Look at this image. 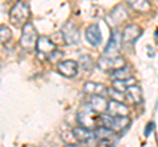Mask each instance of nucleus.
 <instances>
[{
	"label": "nucleus",
	"mask_w": 158,
	"mask_h": 147,
	"mask_svg": "<svg viewBox=\"0 0 158 147\" xmlns=\"http://www.w3.org/2000/svg\"><path fill=\"white\" fill-rule=\"evenodd\" d=\"M100 116L102 114H99L95 110H92L90 105L87 104L85 108H82V109L78 112L77 120L81 126L86 127V129H90V130H95L96 127L102 124Z\"/></svg>",
	"instance_id": "nucleus-1"
},
{
	"label": "nucleus",
	"mask_w": 158,
	"mask_h": 147,
	"mask_svg": "<svg viewBox=\"0 0 158 147\" xmlns=\"http://www.w3.org/2000/svg\"><path fill=\"white\" fill-rule=\"evenodd\" d=\"M102 125L112 129L115 133H123L128 126L131 125V118L128 116H111V114H102L100 116Z\"/></svg>",
	"instance_id": "nucleus-2"
},
{
	"label": "nucleus",
	"mask_w": 158,
	"mask_h": 147,
	"mask_svg": "<svg viewBox=\"0 0 158 147\" xmlns=\"http://www.w3.org/2000/svg\"><path fill=\"white\" fill-rule=\"evenodd\" d=\"M29 14L31 12H29L28 4L24 2H19L9 12V21L15 26H24V24L28 22Z\"/></svg>",
	"instance_id": "nucleus-3"
},
{
	"label": "nucleus",
	"mask_w": 158,
	"mask_h": 147,
	"mask_svg": "<svg viewBox=\"0 0 158 147\" xmlns=\"http://www.w3.org/2000/svg\"><path fill=\"white\" fill-rule=\"evenodd\" d=\"M124 66H127L125 59L121 57H117V55H115V57L103 55L99 58V61H98L99 70L106 72V74H112L116 70H118V68H123Z\"/></svg>",
	"instance_id": "nucleus-4"
},
{
	"label": "nucleus",
	"mask_w": 158,
	"mask_h": 147,
	"mask_svg": "<svg viewBox=\"0 0 158 147\" xmlns=\"http://www.w3.org/2000/svg\"><path fill=\"white\" fill-rule=\"evenodd\" d=\"M37 40H38V36L33 24L29 21L27 24H24L21 38H20V46L24 50H33V49H36Z\"/></svg>",
	"instance_id": "nucleus-5"
},
{
	"label": "nucleus",
	"mask_w": 158,
	"mask_h": 147,
	"mask_svg": "<svg viewBox=\"0 0 158 147\" xmlns=\"http://www.w3.org/2000/svg\"><path fill=\"white\" fill-rule=\"evenodd\" d=\"M56 43H54L50 38L46 36H40L37 43H36V51H37V57L41 61H48L50 54L56 50Z\"/></svg>",
	"instance_id": "nucleus-6"
},
{
	"label": "nucleus",
	"mask_w": 158,
	"mask_h": 147,
	"mask_svg": "<svg viewBox=\"0 0 158 147\" xmlns=\"http://www.w3.org/2000/svg\"><path fill=\"white\" fill-rule=\"evenodd\" d=\"M116 134L112 129L107 126H98L95 131H94V138L96 139V142L100 146H108V145H112L115 143V139H116Z\"/></svg>",
	"instance_id": "nucleus-7"
},
{
	"label": "nucleus",
	"mask_w": 158,
	"mask_h": 147,
	"mask_svg": "<svg viewBox=\"0 0 158 147\" xmlns=\"http://www.w3.org/2000/svg\"><path fill=\"white\" fill-rule=\"evenodd\" d=\"M62 36H63V41H65L67 45H77L81 41V33H79V28L74 24L73 21H67L65 25L62 26Z\"/></svg>",
	"instance_id": "nucleus-8"
},
{
	"label": "nucleus",
	"mask_w": 158,
	"mask_h": 147,
	"mask_svg": "<svg viewBox=\"0 0 158 147\" xmlns=\"http://www.w3.org/2000/svg\"><path fill=\"white\" fill-rule=\"evenodd\" d=\"M142 34V28L137 24H131V25L125 26L124 32L121 34V40L124 43H133L136 42Z\"/></svg>",
	"instance_id": "nucleus-9"
},
{
	"label": "nucleus",
	"mask_w": 158,
	"mask_h": 147,
	"mask_svg": "<svg viewBox=\"0 0 158 147\" xmlns=\"http://www.w3.org/2000/svg\"><path fill=\"white\" fill-rule=\"evenodd\" d=\"M57 71L65 77H74L78 74V63L74 61L59 62L57 66Z\"/></svg>",
	"instance_id": "nucleus-10"
},
{
	"label": "nucleus",
	"mask_w": 158,
	"mask_h": 147,
	"mask_svg": "<svg viewBox=\"0 0 158 147\" xmlns=\"http://www.w3.org/2000/svg\"><path fill=\"white\" fill-rule=\"evenodd\" d=\"M121 34L118 33L117 30H113L111 37H110V42H108V45L104 50V55H110V57H115L117 51H118V47L121 45Z\"/></svg>",
	"instance_id": "nucleus-11"
},
{
	"label": "nucleus",
	"mask_w": 158,
	"mask_h": 147,
	"mask_svg": "<svg viewBox=\"0 0 158 147\" xmlns=\"http://www.w3.org/2000/svg\"><path fill=\"white\" fill-rule=\"evenodd\" d=\"M107 113L111 116H128L129 114V106L123 104V101L111 99V101H108Z\"/></svg>",
	"instance_id": "nucleus-12"
},
{
	"label": "nucleus",
	"mask_w": 158,
	"mask_h": 147,
	"mask_svg": "<svg viewBox=\"0 0 158 147\" xmlns=\"http://www.w3.org/2000/svg\"><path fill=\"white\" fill-rule=\"evenodd\" d=\"M86 40L91 46H98L102 42V32L98 24H91L86 29Z\"/></svg>",
	"instance_id": "nucleus-13"
},
{
	"label": "nucleus",
	"mask_w": 158,
	"mask_h": 147,
	"mask_svg": "<svg viewBox=\"0 0 158 147\" xmlns=\"http://www.w3.org/2000/svg\"><path fill=\"white\" fill-rule=\"evenodd\" d=\"M125 99L133 105H140L142 102V89L140 85H129L125 89Z\"/></svg>",
	"instance_id": "nucleus-14"
},
{
	"label": "nucleus",
	"mask_w": 158,
	"mask_h": 147,
	"mask_svg": "<svg viewBox=\"0 0 158 147\" xmlns=\"http://www.w3.org/2000/svg\"><path fill=\"white\" fill-rule=\"evenodd\" d=\"M73 137L74 141L78 142V143H88L94 138V134L91 133L90 129H86V127L79 125L73 129Z\"/></svg>",
	"instance_id": "nucleus-15"
},
{
	"label": "nucleus",
	"mask_w": 158,
	"mask_h": 147,
	"mask_svg": "<svg viewBox=\"0 0 158 147\" xmlns=\"http://www.w3.org/2000/svg\"><path fill=\"white\" fill-rule=\"evenodd\" d=\"M128 12L127 9L123 6H116L112 9V12L110 13V21L112 25H118V24H123L125 20H128Z\"/></svg>",
	"instance_id": "nucleus-16"
},
{
	"label": "nucleus",
	"mask_w": 158,
	"mask_h": 147,
	"mask_svg": "<svg viewBox=\"0 0 158 147\" xmlns=\"http://www.w3.org/2000/svg\"><path fill=\"white\" fill-rule=\"evenodd\" d=\"M88 105H90V108L92 110H95L96 113L102 114V113H104V112H107L108 101L103 97V95H94L90 99Z\"/></svg>",
	"instance_id": "nucleus-17"
},
{
	"label": "nucleus",
	"mask_w": 158,
	"mask_h": 147,
	"mask_svg": "<svg viewBox=\"0 0 158 147\" xmlns=\"http://www.w3.org/2000/svg\"><path fill=\"white\" fill-rule=\"evenodd\" d=\"M83 91H85V93L91 95V96H94V95H103L104 96L108 92V89L104 85L100 84V83H96V81H87L85 84V87H83Z\"/></svg>",
	"instance_id": "nucleus-18"
},
{
	"label": "nucleus",
	"mask_w": 158,
	"mask_h": 147,
	"mask_svg": "<svg viewBox=\"0 0 158 147\" xmlns=\"http://www.w3.org/2000/svg\"><path fill=\"white\" fill-rule=\"evenodd\" d=\"M125 3L138 13H148L152 9L149 0H125Z\"/></svg>",
	"instance_id": "nucleus-19"
},
{
	"label": "nucleus",
	"mask_w": 158,
	"mask_h": 147,
	"mask_svg": "<svg viewBox=\"0 0 158 147\" xmlns=\"http://www.w3.org/2000/svg\"><path fill=\"white\" fill-rule=\"evenodd\" d=\"M79 66L83 71L86 72H91L94 70V66H95V62H94V58L88 54H85V55L79 57Z\"/></svg>",
	"instance_id": "nucleus-20"
},
{
	"label": "nucleus",
	"mask_w": 158,
	"mask_h": 147,
	"mask_svg": "<svg viewBox=\"0 0 158 147\" xmlns=\"http://www.w3.org/2000/svg\"><path fill=\"white\" fill-rule=\"evenodd\" d=\"M112 77L113 79H120V80H125L132 77V68L129 66H124L123 68H118L115 72H112Z\"/></svg>",
	"instance_id": "nucleus-21"
},
{
	"label": "nucleus",
	"mask_w": 158,
	"mask_h": 147,
	"mask_svg": "<svg viewBox=\"0 0 158 147\" xmlns=\"http://www.w3.org/2000/svg\"><path fill=\"white\" fill-rule=\"evenodd\" d=\"M11 38H12L11 29L6 25L0 26V43H7L8 41H11Z\"/></svg>",
	"instance_id": "nucleus-22"
},
{
	"label": "nucleus",
	"mask_w": 158,
	"mask_h": 147,
	"mask_svg": "<svg viewBox=\"0 0 158 147\" xmlns=\"http://www.w3.org/2000/svg\"><path fill=\"white\" fill-rule=\"evenodd\" d=\"M108 95L111 96L112 100H117V101H124L125 100V95L121 91L116 89V88H111V89H108Z\"/></svg>",
	"instance_id": "nucleus-23"
},
{
	"label": "nucleus",
	"mask_w": 158,
	"mask_h": 147,
	"mask_svg": "<svg viewBox=\"0 0 158 147\" xmlns=\"http://www.w3.org/2000/svg\"><path fill=\"white\" fill-rule=\"evenodd\" d=\"M62 55H63V53L61 51V50H58V49H56L52 54H50V57H49V62H52V63H56V62H59L61 61V58H62Z\"/></svg>",
	"instance_id": "nucleus-24"
},
{
	"label": "nucleus",
	"mask_w": 158,
	"mask_h": 147,
	"mask_svg": "<svg viewBox=\"0 0 158 147\" xmlns=\"http://www.w3.org/2000/svg\"><path fill=\"white\" fill-rule=\"evenodd\" d=\"M154 122H149V124H148V126H146V129H145V137H149L150 135V133L153 130H154Z\"/></svg>",
	"instance_id": "nucleus-25"
}]
</instances>
